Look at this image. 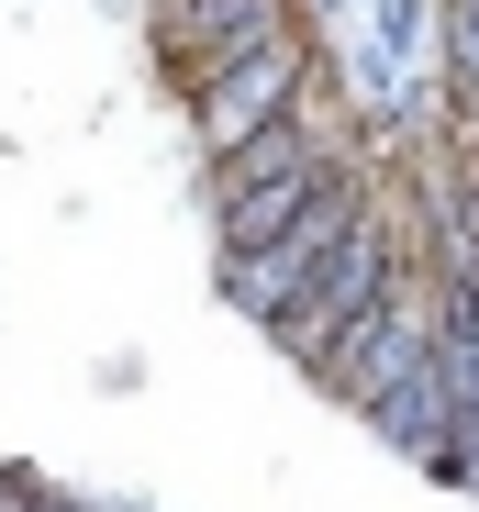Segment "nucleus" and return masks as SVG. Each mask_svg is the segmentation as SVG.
Masks as SVG:
<instances>
[{"label":"nucleus","instance_id":"f03ea898","mask_svg":"<svg viewBox=\"0 0 479 512\" xmlns=\"http://www.w3.org/2000/svg\"><path fill=\"white\" fill-rule=\"evenodd\" d=\"M368 223V201H357V179H335L324 201H312L279 245H257V256H223V290H234V312H257V323H279V312H301L312 301V279L335 268V245Z\"/></svg>","mask_w":479,"mask_h":512},{"label":"nucleus","instance_id":"20e7f679","mask_svg":"<svg viewBox=\"0 0 479 512\" xmlns=\"http://www.w3.org/2000/svg\"><path fill=\"white\" fill-rule=\"evenodd\" d=\"M279 23H290V0H168V12H156V34H168L179 67L234 56V45H257V34H279Z\"/></svg>","mask_w":479,"mask_h":512},{"label":"nucleus","instance_id":"7ed1b4c3","mask_svg":"<svg viewBox=\"0 0 479 512\" xmlns=\"http://www.w3.org/2000/svg\"><path fill=\"white\" fill-rule=\"evenodd\" d=\"M390 279H402V245H390L379 223H357V234L335 245V268L312 279V301H301V312H279V346H290L312 379H324V357L346 346V323H368V312L390 301Z\"/></svg>","mask_w":479,"mask_h":512},{"label":"nucleus","instance_id":"423d86ee","mask_svg":"<svg viewBox=\"0 0 479 512\" xmlns=\"http://www.w3.org/2000/svg\"><path fill=\"white\" fill-rule=\"evenodd\" d=\"M0 501H12V479H0Z\"/></svg>","mask_w":479,"mask_h":512},{"label":"nucleus","instance_id":"f257e3e1","mask_svg":"<svg viewBox=\"0 0 479 512\" xmlns=\"http://www.w3.org/2000/svg\"><path fill=\"white\" fill-rule=\"evenodd\" d=\"M190 78V112H201V145H212V167L223 156H246L257 134H279L290 112H301V78H312V45L279 23V34H257V45H234V56H201V67H179Z\"/></svg>","mask_w":479,"mask_h":512},{"label":"nucleus","instance_id":"39448f33","mask_svg":"<svg viewBox=\"0 0 479 512\" xmlns=\"http://www.w3.org/2000/svg\"><path fill=\"white\" fill-rule=\"evenodd\" d=\"M446 23H457V90H479V0H446Z\"/></svg>","mask_w":479,"mask_h":512}]
</instances>
